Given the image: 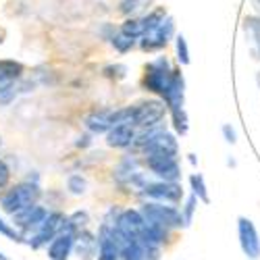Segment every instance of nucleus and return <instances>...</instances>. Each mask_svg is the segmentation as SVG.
Segmentation results:
<instances>
[{"label":"nucleus","instance_id":"f257e3e1","mask_svg":"<svg viewBox=\"0 0 260 260\" xmlns=\"http://www.w3.org/2000/svg\"><path fill=\"white\" fill-rule=\"evenodd\" d=\"M42 193H44L42 191V185L36 181H29V179L11 183L7 189L0 191V210L13 216L21 210H25L27 206L38 204Z\"/></svg>","mask_w":260,"mask_h":260},{"label":"nucleus","instance_id":"f03ea898","mask_svg":"<svg viewBox=\"0 0 260 260\" xmlns=\"http://www.w3.org/2000/svg\"><path fill=\"white\" fill-rule=\"evenodd\" d=\"M132 123V104L117 108H94L81 119L83 129L92 136H106L117 123Z\"/></svg>","mask_w":260,"mask_h":260},{"label":"nucleus","instance_id":"7ed1b4c3","mask_svg":"<svg viewBox=\"0 0 260 260\" xmlns=\"http://www.w3.org/2000/svg\"><path fill=\"white\" fill-rule=\"evenodd\" d=\"M146 223H152L165 229H181L185 227L183 223V214L175 204H167V202H156V200H142L140 206Z\"/></svg>","mask_w":260,"mask_h":260},{"label":"nucleus","instance_id":"20e7f679","mask_svg":"<svg viewBox=\"0 0 260 260\" xmlns=\"http://www.w3.org/2000/svg\"><path fill=\"white\" fill-rule=\"evenodd\" d=\"M173 73H175V69L171 67V60L167 56H156L150 62H146L144 77H142V88L150 94L162 98L165 90L169 88V83L173 79Z\"/></svg>","mask_w":260,"mask_h":260},{"label":"nucleus","instance_id":"39448f33","mask_svg":"<svg viewBox=\"0 0 260 260\" xmlns=\"http://www.w3.org/2000/svg\"><path fill=\"white\" fill-rule=\"evenodd\" d=\"M144 167L150 175L162 181H179L181 179V162L177 152H146L140 154Z\"/></svg>","mask_w":260,"mask_h":260},{"label":"nucleus","instance_id":"423d86ee","mask_svg":"<svg viewBox=\"0 0 260 260\" xmlns=\"http://www.w3.org/2000/svg\"><path fill=\"white\" fill-rule=\"evenodd\" d=\"M169 113V106L162 98H150L142 100L138 104H132V123L140 129L158 127L165 121V115Z\"/></svg>","mask_w":260,"mask_h":260},{"label":"nucleus","instance_id":"0eeeda50","mask_svg":"<svg viewBox=\"0 0 260 260\" xmlns=\"http://www.w3.org/2000/svg\"><path fill=\"white\" fill-rule=\"evenodd\" d=\"M138 196L142 200H156V202H167V204H179L183 200V187L179 181H146V185L138 191Z\"/></svg>","mask_w":260,"mask_h":260},{"label":"nucleus","instance_id":"6e6552de","mask_svg":"<svg viewBox=\"0 0 260 260\" xmlns=\"http://www.w3.org/2000/svg\"><path fill=\"white\" fill-rule=\"evenodd\" d=\"M64 221H67V214L60 212V210H50L46 221L40 225V229L36 233H31L25 244L31 250H42V248H48V244L54 240V237L60 233V229L64 227Z\"/></svg>","mask_w":260,"mask_h":260},{"label":"nucleus","instance_id":"1a4fd4ad","mask_svg":"<svg viewBox=\"0 0 260 260\" xmlns=\"http://www.w3.org/2000/svg\"><path fill=\"white\" fill-rule=\"evenodd\" d=\"M146 227V219L140 208H121L119 212V219H117V237L121 240V246L125 242H132V240H138L140 233L144 231Z\"/></svg>","mask_w":260,"mask_h":260},{"label":"nucleus","instance_id":"9d476101","mask_svg":"<svg viewBox=\"0 0 260 260\" xmlns=\"http://www.w3.org/2000/svg\"><path fill=\"white\" fill-rule=\"evenodd\" d=\"M175 36V19L171 15H167V19L160 25H156L152 31H148L140 38V50L142 52H160L167 48V44L171 42V38Z\"/></svg>","mask_w":260,"mask_h":260},{"label":"nucleus","instance_id":"9b49d317","mask_svg":"<svg viewBox=\"0 0 260 260\" xmlns=\"http://www.w3.org/2000/svg\"><path fill=\"white\" fill-rule=\"evenodd\" d=\"M48 212H50V208L42 206V204L38 202V204H34V206H27L25 210L13 214L11 221H13V225H15L21 233H23V237L27 240V237H29L31 233H36V231L40 229V225L46 221Z\"/></svg>","mask_w":260,"mask_h":260},{"label":"nucleus","instance_id":"f8f14e48","mask_svg":"<svg viewBox=\"0 0 260 260\" xmlns=\"http://www.w3.org/2000/svg\"><path fill=\"white\" fill-rule=\"evenodd\" d=\"M237 237H240V248L250 260L260 258V235L256 225L248 216H237Z\"/></svg>","mask_w":260,"mask_h":260},{"label":"nucleus","instance_id":"ddd939ff","mask_svg":"<svg viewBox=\"0 0 260 260\" xmlns=\"http://www.w3.org/2000/svg\"><path fill=\"white\" fill-rule=\"evenodd\" d=\"M75 237H77V231L73 227H69L67 221H64V227L60 229V233L46 248L48 260H69L75 250Z\"/></svg>","mask_w":260,"mask_h":260},{"label":"nucleus","instance_id":"4468645a","mask_svg":"<svg viewBox=\"0 0 260 260\" xmlns=\"http://www.w3.org/2000/svg\"><path fill=\"white\" fill-rule=\"evenodd\" d=\"M162 246H154L142 237L121 246V260H160Z\"/></svg>","mask_w":260,"mask_h":260},{"label":"nucleus","instance_id":"2eb2a0df","mask_svg":"<svg viewBox=\"0 0 260 260\" xmlns=\"http://www.w3.org/2000/svg\"><path fill=\"white\" fill-rule=\"evenodd\" d=\"M136 138H138V127L134 123H117L111 132L106 134V146L108 148H115V150H129L134 148L136 144Z\"/></svg>","mask_w":260,"mask_h":260},{"label":"nucleus","instance_id":"dca6fc26","mask_svg":"<svg viewBox=\"0 0 260 260\" xmlns=\"http://www.w3.org/2000/svg\"><path fill=\"white\" fill-rule=\"evenodd\" d=\"M96 252H98V235L90 233L88 229L77 231L73 254L79 260H96Z\"/></svg>","mask_w":260,"mask_h":260},{"label":"nucleus","instance_id":"f3484780","mask_svg":"<svg viewBox=\"0 0 260 260\" xmlns=\"http://www.w3.org/2000/svg\"><path fill=\"white\" fill-rule=\"evenodd\" d=\"M108 44L115 48V52H119V54H127V52H132V50L140 44V40H136V38H132V36L123 34L121 29H117L115 36L108 40Z\"/></svg>","mask_w":260,"mask_h":260},{"label":"nucleus","instance_id":"a211bd4d","mask_svg":"<svg viewBox=\"0 0 260 260\" xmlns=\"http://www.w3.org/2000/svg\"><path fill=\"white\" fill-rule=\"evenodd\" d=\"M64 185H67V191L71 193V196H85L88 193V177L81 175V173H71V175L67 177V181H64Z\"/></svg>","mask_w":260,"mask_h":260},{"label":"nucleus","instance_id":"6ab92c4d","mask_svg":"<svg viewBox=\"0 0 260 260\" xmlns=\"http://www.w3.org/2000/svg\"><path fill=\"white\" fill-rule=\"evenodd\" d=\"M0 235H3L5 240H9V242H15V244H25L23 233H21V231L13 225V221L5 219L3 214H0Z\"/></svg>","mask_w":260,"mask_h":260},{"label":"nucleus","instance_id":"aec40b11","mask_svg":"<svg viewBox=\"0 0 260 260\" xmlns=\"http://www.w3.org/2000/svg\"><path fill=\"white\" fill-rule=\"evenodd\" d=\"M189 187H191V193H196L198 200H200L202 204H210L208 189H206L204 177L200 175V173H191V175H189Z\"/></svg>","mask_w":260,"mask_h":260},{"label":"nucleus","instance_id":"412c9836","mask_svg":"<svg viewBox=\"0 0 260 260\" xmlns=\"http://www.w3.org/2000/svg\"><path fill=\"white\" fill-rule=\"evenodd\" d=\"M165 19H167V11H165V7H158V9H154V11H150L148 15H144V17H142L144 34L152 31L156 25H160V23H162Z\"/></svg>","mask_w":260,"mask_h":260},{"label":"nucleus","instance_id":"4be33fe9","mask_svg":"<svg viewBox=\"0 0 260 260\" xmlns=\"http://www.w3.org/2000/svg\"><path fill=\"white\" fill-rule=\"evenodd\" d=\"M119 29L127 36H132L136 40H140L144 36V25H142V17H127L123 23L119 25Z\"/></svg>","mask_w":260,"mask_h":260},{"label":"nucleus","instance_id":"5701e85b","mask_svg":"<svg viewBox=\"0 0 260 260\" xmlns=\"http://www.w3.org/2000/svg\"><path fill=\"white\" fill-rule=\"evenodd\" d=\"M67 225L73 227L75 231H83L90 225V212L88 210H75L71 214H67Z\"/></svg>","mask_w":260,"mask_h":260},{"label":"nucleus","instance_id":"b1692460","mask_svg":"<svg viewBox=\"0 0 260 260\" xmlns=\"http://www.w3.org/2000/svg\"><path fill=\"white\" fill-rule=\"evenodd\" d=\"M175 56H177V62L181 67H187L189 64V48H187V40L183 34L175 36Z\"/></svg>","mask_w":260,"mask_h":260},{"label":"nucleus","instance_id":"393cba45","mask_svg":"<svg viewBox=\"0 0 260 260\" xmlns=\"http://www.w3.org/2000/svg\"><path fill=\"white\" fill-rule=\"evenodd\" d=\"M127 67L123 62H111V64H106V67L102 69V75L106 77V79H113V81H121V79H125L127 77Z\"/></svg>","mask_w":260,"mask_h":260},{"label":"nucleus","instance_id":"a878e982","mask_svg":"<svg viewBox=\"0 0 260 260\" xmlns=\"http://www.w3.org/2000/svg\"><path fill=\"white\" fill-rule=\"evenodd\" d=\"M198 196L196 193H189V196L185 198V204L181 206V214H183V223H185V227H189L191 225V221H193V212H196V208H198Z\"/></svg>","mask_w":260,"mask_h":260},{"label":"nucleus","instance_id":"bb28decb","mask_svg":"<svg viewBox=\"0 0 260 260\" xmlns=\"http://www.w3.org/2000/svg\"><path fill=\"white\" fill-rule=\"evenodd\" d=\"M244 23H246V29L250 31V36L254 38V44L260 54V17H246Z\"/></svg>","mask_w":260,"mask_h":260},{"label":"nucleus","instance_id":"cd10ccee","mask_svg":"<svg viewBox=\"0 0 260 260\" xmlns=\"http://www.w3.org/2000/svg\"><path fill=\"white\" fill-rule=\"evenodd\" d=\"M140 5H142V0H121L119 3V13L125 15V17H134L140 11Z\"/></svg>","mask_w":260,"mask_h":260},{"label":"nucleus","instance_id":"c85d7f7f","mask_svg":"<svg viewBox=\"0 0 260 260\" xmlns=\"http://www.w3.org/2000/svg\"><path fill=\"white\" fill-rule=\"evenodd\" d=\"M11 177H13V171H11L9 162L5 158H0V191L11 185Z\"/></svg>","mask_w":260,"mask_h":260},{"label":"nucleus","instance_id":"c756f323","mask_svg":"<svg viewBox=\"0 0 260 260\" xmlns=\"http://www.w3.org/2000/svg\"><path fill=\"white\" fill-rule=\"evenodd\" d=\"M75 146H77V148H90V146H92V134H90V132H85V134H81V136L77 138Z\"/></svg>","mask_w":260,"mask_h":260},{"label":"nucleus","instance_id":"7c9ffc66","mask_svg":"<svg viewBox=\"0 0 260 260\" xmlns=\"http://www.w3.org/2000/svg\"><path fill=\"white\" fill-rule=\"evenodd\" d=\"M223 136H225V142H227V144H235V142H237L235 129H233L231 125H223Z\"/></svg>","mask_w":260,"mask_h":260},{"label":"nucleus","instance_id":"2f4dec72","mask_svg":"<svg viewBox=\"0 0 260 260\" xmlns=\"http://www.w3.org/2000/svg\"><path fill=\"white\" fill-rule=\"evenodd\" d=\"M0 260H11V258H9V256H7L3 250H0Z\"/></svg>","mask_w":260,"mask_h":260},{"label":"nucleus","instance_id":"473e14b6","mask_svg":"<svg viewBox=\"0 0 260 260\" xmlns=\"http://www.w3.org/2000/svg\"><path fill=\"white\" fill-rule=\"evenodd\" d=\"M0 38H3V36H0ZM0 44H3V40H0Z\"/></svg>","mask_w":260,"mask_h":260}]
</instances>
